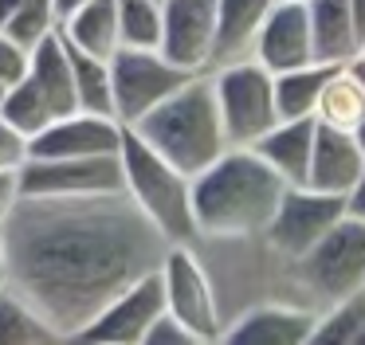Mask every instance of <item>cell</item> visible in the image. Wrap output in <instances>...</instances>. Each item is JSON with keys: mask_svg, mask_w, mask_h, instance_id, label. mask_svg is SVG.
<instances>
[{"mask_svg": "<svg viewBox=\"0 0 365 345\" xmlns=\"http://www.w3.org/2000/svg\"><path fill=\"white\" fill-rule=\"evenodd\" d=\"M341 63H307V67H294L275 75V106L279 118H314L318 114V102H322L326 83L334 78Z\"/></svg>", "mask_w": 365, "mask_h": 345, "instance_id": "obj_22", "label": "cell"}, {"mask_svg": "<svg viewBox=\"0 0 365 345\" xmlns=\"http://www.w3.org/2000/svg\"><path fill=\"white\" fill-rule=\"evenodd\" d=\"M302 271H307L310 287L322 298L338 302L349 298L354 290L365 287V220L341 216L314 247L302 255Z\"/></svg>", "mask_w": 365, "mask_h": 345, "instance_id": "obj_9", "label": "cell"}, {"mask_svg": "<svg viewBox=\"0 0 365 345\" xmlns=\"http://www.w3.org/2000/svg\"><path fill=\"white\" fill-rule=\"evenodd\" d=\"M314 133H318V118H279L252 149L287 180V185H307L310 153H314Z\"/></svg>", "mask_w": 365, "mask_h": 345, "instance_id": "obj_17", "label": "cell"}, {"mask_svg": "<svg viewBox=\"0 0 365 345\" xmlns=\"http://www.w3.org/2000/svg\"><path fill=\"white\" fill-rule=\"evenodd\" d=\"M365 172V153L357 149L354 130H338V125L318 122L314 133V153H310V188H322V192H341L357 185V177Z\"/></svg>", "mask_w": 365, "mask_h": 345, "instance_id": "obj_16", "label": "cell"}, {"mask_svg": "<svg viewBox=\"0 0 365 345\" xmlns=\"http://www.w3.org/2000/svg\"><path fill=\"white\" fill-rule=\"evenodd\" d=\"M361 329H365V287L334 302V310L314 326L310 345H357Z\"/></svg>", "mask_w": 365, "mask_h": 345, "instance_id": "obj_26", "label": "cell"}, {"mask_svg": "<svg viewBox=\"0 0 365 345\" xmlns=\"http://www.w3.org/2000/svg\"><path fill=\"white\" fill-rule=\"evenodd\" d=\"M20 196H24V185H20V172H16V169L0 172V227L9 224V216L16 212Z\"/></svg>", "mask_w": 365, "mask_h": 345, "instance_id": "obj_32", "label": "cell"}, {"mask_svg": "<svg viewBox=\"0 0 365 345\" xmlns=\"http://www.w3.org/2000/svg\"><path fill=\"white\" fill-rule=\"evenodd\" d=\"M59 28H63V16H59L56 0H28L0 31H9L16 43H24L28 51H32V47H40L43 39H48L51 31H59Z\"/></svg>", "mask_w": 365, "mask_h": 345, "instance_id": "obj_28", "label": "cell"}, {"mask_svg": "<svg viewBox=\"0 0 365 345\" xmlns=\"http://www.w3.org/2000/svg\"><path fill=\"white\" fill-rule=\"evenodd\" d=\"M307 8L314 28V55L322 63H346L361 51L349 0H307Z\"/></svg>", "mask_w": 365, "mask_h": 345, "instance_id": "obj_20", "label": "cell"}, {"mask_svg": "<svg viewBox=\"0 0 365 345\" xmlns=\"http://www.w3.org/2000/svg\"><path fill=\"white\" fill-rule=\"evenodd\" d=\"M0 290H9V243H4V227H0Z\"/></svg>", "mask_w": 365, "mask_h": 345, "instance_id": "obj_35", "label": "cell"}, {"mask_svg": "<svg viewBox=\"0 0 365 345\" xmlns=\"http://www.w3.org/2000/svg\"><path fill=\"white\" fill-rule=\"evenodd\" d=\"M63 31V28H59ZM67 39V36H63ZM67 51H71V67H75V91H79V110L87 114H103V118H118L114 114V78H110V59H98V55L83 51L67 39Z\"/></svg>", "mask_w": 365, "mask_h": 345, "instance_id": "obj_24", "label": "cell"}, {"mask_svg": "<svg viewBox=\"0 0 365 345\" xmlns=\"http://www.w3.org/2000/svg\"><path fill=\"white\" fill-rule=\"evenodd\" d=\"M24 196H98L126 192L122 153L98 157H28L20 169Z\"/></svg>", "mask_w": 365, "mask_h": 345, "instance_id": "obj_8", "label": "cell"}, {"mask_svg": "<svg viewBox=\"0 0 365 345\" xmlns=\"http://www.w3.org/2000/svg\"><path fill=\"white\" fill-rule=\"evenodd\" d=\"M24 4H28V0H0V28H4V24H9V20H12V16H16Z\"/></svg>", "mask_w": 365, "mask_h": 345, "instance_id": "obj_36", "label": "cell"}, {"mask_svg": "<svg viewBox=\"0 0 365 345\" xmlns=\"http://www.w3.org/2000/svg\"><path fill=\"white\" fill-rule=\"evenodd\" d=\"M63 36L98 59H114L122 47L118 0H83L71 16H63Z\"/></svg>", "mask_w": 365, "mask_h": 345, "instance_id": "obj_19", "label": "cell"}, {"mask_svg": "<svg viewBox=\"0 0 365 345\" xmlns=\"http://www.w3.org/2000/svg\"><path fill=\"white\" fill-rule=\"evenodd\" d=\"M59 329L16 290H0V345H51Z\"/></svg>", "mask_w": 365, "mask_h": 345, "instance_id": "obj_23", "label": "cell"}, {"mask_svg": "<svg viewBox=\"0 0 365 345\" xmlns=\"http://www.w3.org/2000/svg\"><path fill=\"white\" fill-rule=\"evenodd\" d=\"M354 141H357V149H361V153H365V118H361V122L354 125Z\"/></svg>", "mask_w": 365, "mask_h": 345, "instance_id": "obj_38", "label": "cell"}, {"mask_svg": "<svg viewBox=\"0 0 365 345\" xmlns=\"http://www.w3.org/2000/svg\"><path fill=\"white\" fill-rule=\"evenodd\" d=\"M79 110V91H75V67L67 51L63 31H51L40 47H32V67L9 91V102L0 114L9 118L20 133H40L48 122Z\"/></svg>", "mask_w": 365, "mask_h": 345, "instance_id": "obj_5", "label": "cell"}, {"mask_svg": "<svg viewBox=\"0 0 365 345\" xmlns=\"http://www.w3.org/2000/svg\"><path fill=\"white\" fill-rule=\"evenodd\" d=\"M130 130H138L169 165L197 177L205 172L216 157L228 149V133H224L220 102H216V83L205 75H192L177 94H169L158 110L134 122Z\"/></svg>", "mask_w": 365, "mask_h": 345, "instance_id": "obj_3", "label": "cell"}, {"mask_svg": "<svg viewBox=\"0 0 365 345\" xmlns=\"http://www.w3.org/2000/svg\"><path fill=\"white\" fill-rule=\"evenodd\" d=\"M122 47H161V0H118Z\"/></svg>", "mask_w": 365, "mask_h": 345, "instance_id": "obj_27", "label": "cell"}, {"mask_svg": "<svg viewBox=\"0 0 365 345\" xmlns=\"http://www.w3.org/2000/svg\"><path fill=\"white\" fill-rule=\"evenodd\" d=\"M318 321L307 310H291V306H255L247 310L236 326L224 334L232 345H310Z\"/></svg>", "mask_w": 365, "mask_h": 345, "instance_id": "obj_18", "label": "cell"}, {"mask_svg": "<svg viewBox=\"0 0 365 345\" xmlns=\"http://www.w3.org/2000/svg\"><path fill=\"white\" fill-rule=\"evenodd\" d=\"M200 71H185L169 59L161 47H118L110 59L114 78V114L122 125L142 122L150 110H158L169 94H177Z\"/></svg>", "mask_w": 365, "mask_h": 345, "instance_id": "obj_6", "label": "cell"}, {"mask_svg": "<svg viewBox=\"0 0 365 345\" xmlns=\"http://www.w3.org/2000/svg\"><path fill=\"white\" fill-rule=\"evenodd\" d=\"M24 161H28V133H20L9 118L0 114V172H9V169L20 172Z\"/></svg>", "mask_w": 365, "mask_h": 345, "instance_id": "obj_30", "label": "cell"}, {"mask_svg": "<svg viewBox=\"0 0 365 345\" xmlns=\"http://www.w3.org/2000/svg\"><path fill=\"white\" fill-rule=\"evenodd\" d=\"M161 51L185 71L216 59V0H161Z\"/></svg>", "mask_w": 365, "mask_h": 345, "instance_id": "obj_13", "label": "cell"}, {"mask_svg": "<svg viewBox=\"0 0 365 345\" xmlns=\"http://www.w3.org/2000/svg\"><path fill=\"white\" fill-rule=\"evenodd\" d=\"M349 8H354V28H357V43H361V51H365V0H349Z\"/></svg>", "mask_w": 365, "mask_h": 345, "instance_id": "obj_34", "label": "cell"}, {"mask_svg": "<svg viewBox=\"0 0 365 345\" xmlns=\"http://www.w3.org/2000/svg\"><path fill=\"white\" fill-rule=\"evenodd\" d=\"M212 83H216V102H220L228 145H255L279 122L275 75L259 59L255 63L232 59Z\"/></svg>", "mask_w": 365, "mask_h": 345, "instance_id": "obj_7", "label": "cell"}, {"mask_svg": "<svg viewBox=\"0 0 365 345\" xmlns=\"http://www.w3.org/2000/svg\"><path fill=\"white\" fill-rule=\"evenodd\" d=\"M161 282H165V310L181 326H189L200 345L220 341L224 326H220V314H216L212 287H208L205 267L197 263V255L185 251L181 243H169L165 259H161Z\"/></svg>", "mask_w": 365, "mask_h": 345, "instance_id": "obj_12", "label": "cell"}, {"mask_svg": "<svg viewBox=\"0 0 365 345\" xmlns=\"http://www.w3.org/2000/svg\"><path fill=\"white\" fill-rule=\"evenodd\" d=\"M346 212H349V216H357V220H365V172L357 177V185L346 192Z\"/></svg>", "mask_w": 365, "mask_h": 345, "instance_id": "obj_33", "label": "cell"}, {"mask_svg": "<svg viewBox=\"0 0 365 345\" xmlns=\"http://www.w3.org/2000/svg\"><path fill=\"white\" fill-rule=\"evenodd\" d=\"M9 91H12L9 83H0V110H4V102H9Z\"/></svg>", "mask_w": 365, "mask_h": 345, "instance_id": "obj_39", "label": "cell"}, {"mask_svg": "<svg viewBox=\"0 0 365 345\" xmlns=\"http://www.w3.org/2000/svg\"><path fill=\"white\" fill-rule=\"evenodd\" d=\"M346 216V196L341 192H322L310 185H287L283 200H279L275 220L267 224V240L279 255L302 259L338 220Z\"/></svg>", "mask_w": 365, "mask_h": 345, "instance_id": "obj_10", "label": "cell"}, {"mask_svg": "<svg viewBox=\"0 0 365 345\" xmlns=\"http://www.w3.org/2000/svg\"><path fill=\"white\" fill-rule=\"evenodd\" d=\"M122 130L118 118L87 114L75 110L56 122H48L40 133L28 138V157H98V153H118L122 149Z\"/></svg>", "mask_w": 365, "mask_h": 345, "instance_id": "obj_15", "label": "cell"}, {"mask_svg": "<svg viewBox=\"0 0 365 345\" xmlns=\"http://www.w3.org/2000/svg\"><path fill=\"white\" fill-rule=\"evenodd\" d=\"M145 345H200V341H197V334H192L189 326H181V321L165 310L158 321H153L150 334H145Z\"/></svg>", "mask_w": 365, "mask_h": 345, "instance_id": "obj_31", "label": "cell"}, {"mask_svg": "<svg viewBox=\"0 0 365 345\" xmlns=\"http://www.w3.org/2000/svg\"><path fill=\"white\" fill-rule=\"evenodd\" d=\"M122 172H126V192L142 204V212L165 232L169 243H185L197 235L192 216V177H185L177 165H169L138 130H122Z\"/></svg>", "mask_w": 365, "mask_h": 345, "instance_id": "obj_4", "label": "cell"}, {"mask_svg": "<svg viewBox=\"0 0 365 345\" xmlns=\"http://www.w3.org/2000/svg\"><path fill=\"white\" fill-rule=\"evenodd\" d=\"M83 0H56V8H59V16H71L75 8H79Z\"/></svg>", "mask_w": 365, "mask_h": 345, "instance_id": "obj_37", "label": "cell"}, {"mask_svg": "<svg viewBox=\"0 0 365 345\" xmlns=\"http://www.w3.org/2000/svg\"><path fill=\"white\" fill-rule=\"evenodd\" d=\"M9 287L59 337H75L130 282L161 267L169 240L130 192L20 196L4 224Z\"/></svg>", "mask_w": 365, "mask_h": 345, "instance_id": "obj_1", "label": "cell"}, {"mask_svg": "<svg viewBox=\"0 0 365 345\" xmlns=\"http://www.w3.org/2000/svg\"><path fill=\"white\" fill-rule=\"evenodd\" d=\"M314 118L326 125H338V130H354L365 118V86L346 71V63H341V67L334 71V78L326 83Z\"/></svg>", "mask_w": 365, "mask_h": 345, "instance_id": "obj_25", "label": "cell"}, {"mask_svg": "<svg viewBox=\"0 0 365 345\" xmlns=\"http://www.w3.org/2000/svg\"><path fill=\"white\" fill-rule=\"evenodd\" d=\"M255 59L271 75H283V71L307 67L318 59L307 0H275V8L267 12L259 36H255Z\"/></svg>", "mask_w": 365, "mask_h": 345, "instance_id": "obj_14", "label": "cell"}, {"mask_svg": "<svg viewBox=\"0 0 365 345\" xmlns=\"http://www.w3.org/2000/svg\"><path fill=\"white\" fill-rule=\"evenodd\" d=\"M271 8L275 0H216V59L232 63L244 47H255V36Z\"/></svg>", "mask_w": 365, "mask_h": 345, "instance_id": "obj_21", "label": "cell"}, {"mask_svg": "<svg viewBox=\"0 0 365 345\" xmlns=\"http://www.w3.org/2000/svg\"><path fill=\"white\" fill-rule=\"evenodd\" d=\"M165 314V282H161V267L145 279L130 282L114 302H106L87 326L75 334V341L87 345H145V334L153 321Z\"/></svg>", "mask_w": 365, "mask_h": 345, "instance_id": "obj_11", "label": "cell"}, {"mask_svg": "<svg viewBox=\"0 0 365 345\" xmlns=\"http://www.w3.org/2000/svg\"><path fill=\"white\" fill-rule=\"evenodd\" d=\"M283 192L287 180L252 145H228L192 177V216L208 235H263Z\"/></svg>", "mask_w": 365, "mask_h": 345, "instance_id": "obj_2", "label": "cell"}, {"mask_svg": "<svg viewBox=\"0 0 365 345\" xmlns=\"http://www.w3.org/2000/svg\"><path fill=\"white\" fill-rule=\"evenodd\" d=\"M28 67H32V51L24 43H16L9 31H0V83L16 86L28 75Z\"/></svg>", "mask_w": 365, "mask_h": 345, "instance_id": "obj_29", "label": "cell"}]
</instances>
